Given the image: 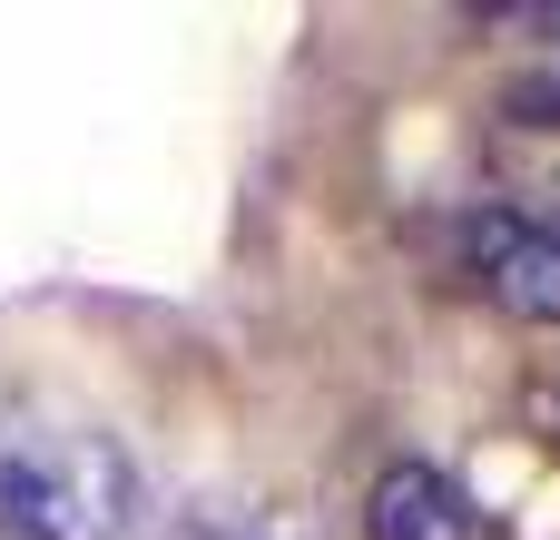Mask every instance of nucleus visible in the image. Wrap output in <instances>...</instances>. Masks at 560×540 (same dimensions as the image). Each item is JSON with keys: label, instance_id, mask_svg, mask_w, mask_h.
<instances>
[{"label": "nucleus", "instance_id": "1", "mask_svg": "<svg viewBox=\"0 0 560 540\" xmlns=\"http://www.w3.org/2000/svg\"><path fill=\"white\" fill-rule=\"evenodd\" d=\"M138 531V462L108 433H0V540H128Z\"/></svg>", "mask_w": 560, "mask_h": 540}, {"label": "nucleus", "instance_id": "3", "mask_svg": "<svg viewBox=\"0 0 560 540\" xmlns=\"http://www.w3.org/2000/svg\"><path fill=\"white\" fill-rule=\"evenodd\" d=\"M364 540H472V512L433 462H394L364 502Z\"/></svg>", "mask_w": 560, "mask_h": 540}, {"label": "nucleus", "instance_id": "2", "mask_svg": "<svg viewBox=\"0 0 560 540\" xmlns=\"http://www.w3.org/2000/svg\"><path fill=\"white\" fill-rule=\"evenodd\" d=\"M463 256H472L482 295H492L502 315L560 325V236L551 226H532V216H512V207H482V216L463 226Z\"/></svg>", "mask_w": 560, "mask_h": 540}]
</instances>
